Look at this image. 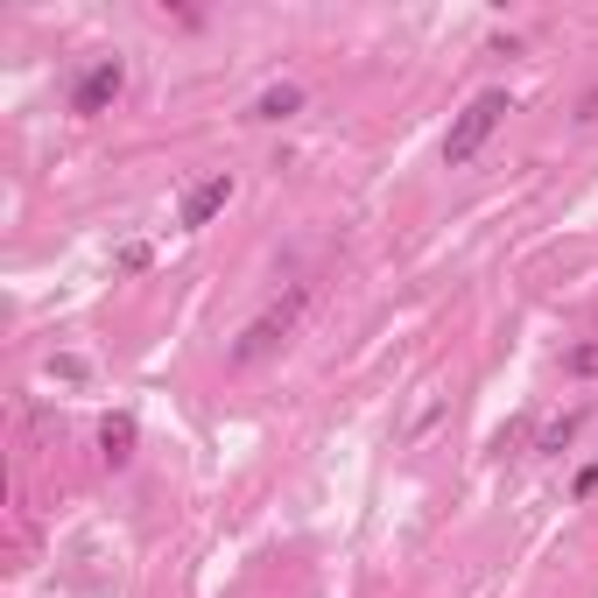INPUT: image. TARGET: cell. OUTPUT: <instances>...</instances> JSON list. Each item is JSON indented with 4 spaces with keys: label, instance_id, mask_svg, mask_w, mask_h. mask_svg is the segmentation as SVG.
<instances>
[{
    "label": "cell",
    "instance_id": "1",
    "mask_svg": "<svg viewBox=\"0 0 598 598\" xmlns=\"http://www.w3.org/2000/svg\"><path fill=\"white\" fill-rule=\"evenodd\" d=\"M500 113H507V92H479V99H472V106L451 120V134H443V162H472L479 148L493 141Z\"/></svg>",
    "mask_w": 598,
    "mask_h": 598
},
{
    "label": "cell",
    "instance_id": "2",
    "mask_svg": "<svg viewBox=\"0 0 598 598\" xmlns=\"http://www.w3.org/2000/svg\"><path fill=\"white\" fill-rule=\"evenodd\" d=\"M303 303H311V288H288V296L282 303H267V311L254 317V324H246V332H240V345H233V359L240 366H254L261 353H275V345L288 338V332H296V317H303Z\"/></svg>",
    "mask_w": 598,
    "mask_h": 598
},
{
    "label": "cell",
    "instance_id": "3",
    "mask_svg": "<svg viewBox=\"0 0 598 598\" xmlns=\"http://www.w3.org/2000/svg\"><path fill=\"white\" fill-rule=\"evenodd\" d=\"M120 85H127V71H120V56H99V64L78 78V92H71V113H106L113 99H120Z\"/></svg>",
    "mask_w": 598,
    "mask_h": 598
},
{
    "label": "cell",
    "instance_id": "4",
    "mask_svg": "<svg viewBox=\"0 0 598 598\" xmlns=\"http://www.w3.org/2000/svg\"><path fill=\"white\" fill-rule=\"evenodd\" d=\"M225 204H233V177L219 169V177H204V183H190V190H183V204H177V225H190V233H198V225H211Z\"/></svg>",
    "mask_w": 598,
    "mask_h": 598
},
{
    "label": "cell",
    "instance_id": "5",
    "mask_svg": "<svg viewBox=\"0 0 598 598\" xmlns=\"http://www.w3.org/2000/svg\"><path fill=\"white\" fill-rule=\"evenodd\" d=\"M296 106H303V92H296V85H267L261 99H254V120H288Z\"/></svg>",
    "mask_w": 598,
    "mask_h": 598
},
{
    "label": "cell",
    "instance_id": "6",
    "mask_svg": "<svg viewBox=\"0 0 598 598\" xmlns=\"http://www.w3.org/2000/svg\"><path fill=\"white\" fill-rule=\"evenodd\" d=\"M99 443H106V465H127V458H134V422L127 416H106Z\"/></svg>",
    "mask_w": 598,
    "mask_h": 598
},
{
    "label": "cell",
    "instance_id": "7",
    "mask_svg": "<svg viewBox=\"0 0 598 598\" xmlns=\"http://www.w3.org/2000/svg\"><path fill=\"white\" fill-rule=\"evenodd\" d=\"M564 374H577V380H591V374H598V338H591V345H570Z\"/></svg>",
    "mask_w": 598,
    "mask_h": 598
},
{
    "label": "cell",
    "instance_id": "8",
    "mask_svg": "<svg viewBox=\"0 0 598 598\" xmlns=\"http://www.w3.org/2000/svg\"><path fill=\"white\" fill-rule=\"evenodd\" d=\"M50 374H56V380H85V374H92V366H85L78 353H64V359H50Z\"/></svg>",
    "mask_w": 598,
    "mask_h": 598
},
{
    "label": "cell",
    "instance_id": "9",
    "mask_svg": "<svg viewBox=\"0 0 598 598\" xmlns=\"http://www.w3.org/2000/svg\"><path fill=\"white\" fill-rule=\"evenodd\" d=\"M570 437H577V416H564V422H556V430L543 437V451H564V443H570Z\"/></svg>",
    "mask_w": 598,
    "mask_h": 598
},
{
    "label": "cell",
    "instance_id": "10",
    "mask_svg": "<svg viewBox=\"0 0 598 598\" xmlns=\"http://www.w3.org/2000/svg\"><path fill=\"white\" fill-rule=\"evenodd\" d=\"M591 113H598V85H591V99H585V120H591Z\"/></svg>",
    "mask_w": 598,
    "mask_h": 598
}]
</instances>
